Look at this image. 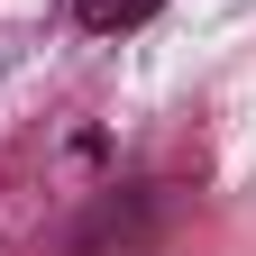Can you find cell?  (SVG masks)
Returning a JSON list of instances; mask_svg holds the SVG:
<instances>
[{"label":"cell","instance_id":"6da1fadb","mask_svg":"<svg viewBox=\"0 0 256 256\" xmlns=\"http://www.w3.org/2000/svg\"><path fill=\"white\" fill-rule=\"evenodd\" d=\"M165 0H74V18L92 28V37H119V28H138V18H156Z\"/></svg>","mask_w":256,"mask_h":256}]
</instances>
